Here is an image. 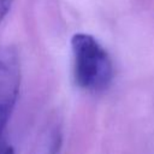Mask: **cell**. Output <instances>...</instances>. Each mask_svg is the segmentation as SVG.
<instances>
[{
	"mask_svg": "<svg viewBox=\"0 0 154 154\" xmlns=\"http://www.w3.org/2000/svg\"><path fill=\"white\" fill-rule=\"evenodd\" d=\"M73 79L89 93L106 90L113 79V64L108 52L90 34L76 32L71 37Z\"/></svg>",
	"mask_w": 154,
	"mask_h": 154,
	"instance_id": "obj_1",
	"label": "cell"
},
{
	"mask_svg": "<svg viewBox=\"0 0 154 154\" xmlns=\"http://www.w3.org/2000/svg\"><path fill=\"white\" fill-rule=\"evenodd\" d=\"M20 85V61L14 47L0 51V137L17 102Z\"/></svg>",
	"mask_w": 154,
	"mask_h": 154,
	"instance_id": "obj_2",
	"label": "cell"
},
{
	"mask_svg": "<svg viewBox=\"0 0 154 154\" xmlns=\"http://www.w3.org/2000/svg\"><path fill=\"white\" fill-rule=\"evenodd\" d=\"M49 138H51V141H49L48 154H59V150H60V147H61V138H63L59 126L53 128V131H52Z\"/></svg>",
	"mask_w": 154,
	"mask_h": 154,
	"instance_id": "obj_3",
	"label": "cell"
},
{
	"mask_svg": "<svg viewBox=\"0 0 154 154\" xmlns=\"http://www.w3.org/2000/svg\"><path fill=\"white\" fill-rule=\"evenodd\" d=\"M13 0H0V24L6 17L7 12L10 11V7L12 5Z\"/></svg>",
	"mask_w": 154,
	"mask_h": 154,
	"instance_id": "obj_4",
	"label": "cell"
},
{
	"mask_svg": "<svg viewBox=\"0 0 154 154\" xmlns=\"http://www.w3.org/2000/svg\"><path fill=\"white\" fill-rule=\"evenodd\" d=\"M0 154H16L12 146H0Z\"/></svg>",
	"mask_w": 154,
	"mask_h": 154,
	"instance_id": "obj_5",
	"label": "cell"
}]
</instances>
